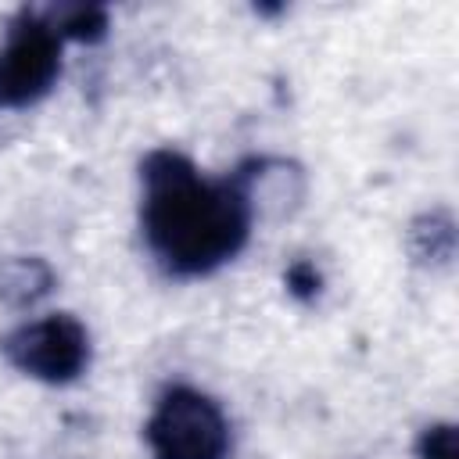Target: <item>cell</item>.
Segmentation results:
<instances>
[{"mask_svg":"<svg viewBox=\"0 0 459 459\" xmlns=\"http://www.w3.org/2000/svg\"><path fill=\"white\" fill-rule=\"evenodd\" d=\"M405 247L420 269H430V273L448 269L455 262V247H459V230H455L452 212L448 208L420 212L405 230Z\"/></svg>","mask_w":459,"mask_h":459,"instance_id":"cell-5","label":"cell"},{"mask_svg":"<svg viewBox=\"0 0 459 459\" xmlns=\"http://www.w3.org/2000/svg\"><path fill=\"white\" fill-rule=\"evenodd\" d=\"M65 39L47 22L43 7H22L0 39V111L36 108L61 75Z\"/></svg>","mask_w":459,"mask_h":459,"instance_id":"cell-3","label":"cell"},{"mask_svg":"<svg viewBox=\"0 0 459 459\" xmlns=\"http://www.w3.org/2000/svg\"><path fill=\"white\" fill-rule=\"evenodd\" d=\"M283 287L298 305H316L323 294V269L312 258H294L283 269Z\"/></svg>","mask_w":459,"mask_h":459,"instance_id":"cell-8","label":"cell"},{"mask_svg":"<svg viewBox=\"0 0 459 459\" xmlns=\"http://www.w3.org/2000/svg\"><path fill=\"white\" fill-rule=\"evenodd\" d=\"M287 7L283 4H255V14H262V18H276V14H283Z\"/></svg>","mask_w":459,"mask_h":459,"instance_id":"cell-10","label":"cell"},{"mask_svg":"<svg viewBox=\"0 0 459 459\" xmlns=\"http://www.w3.org/2000/svg\"><path fill=\"white\" fill-rule=\"evenodd\" d=\"M54 290V269L43 258H11L0 265V301L11 308H32Z\"/></svg>","mask_w":459,"mask_h":459,"instance_id":"cell-6","label":"cell"},{"mask_svg":"<svg viewBox=\"0 0 459 459\" xmlns=\"http://www.w3.org/2000/svg\"><path fill=\"white\" fill-rule=\"evenodd\" d=\"M251 222L255 208L237 172L208 176L172 147L143 154L140 233L165 276H212L244 251Z\"/></svg>","mask_w":459,"mask_h":459,"instance_id":"cell-1","label":"cell"},{"mask_svg":"<svg viewBox=\"0 0 459 459\" xmlns=\"http://www.w3.org/2000/svg\"><path fill=\"white\" fill-rule=\"evenodd\" d=\"M459 437L452 423H430L416 437V459H455Z\"/></svg>","mask_w":459,"mask_h":459,"instance_id":"cell-9","label":"cell"},{"mask_svg":"<svg viewBox=\"0 0 459 459\" xmlns=\"http://www.w3.org/2000/svg\"><path fill=\"white\" fill-rule=\"evenodd\" d=\"M0 355L18 373H25L39 384L61 387V384H72L86 373V366H90V330L75 316L54 312V316L22 323L11 333H4L0 337Z\"/></svg>","mask_w":459,"mask_h":459,"instance_id":"cell-4","label":"cell"},{"mask_svg":"<svg viewBox=\"0 0 459 459\" xmlns=\"http://www.w3.org/2000/svg\"><path fill=\"white\" fill-rule=\"evenodd\" d=\"M143 441L151 459H230L233 445L222 405L190 384H172L158 394Z\"/></svg>","mask_w":459,"mask_h":459,"instance_id":"cell-2","label":"cell"},{"mask_svg":"<svg viewBox=\"0 0 459 459\" xmlns=\"http://www.w3.org/2000/svg\"><path fill=\"white\" fill-rule=\"evenodd\" d=\"M43 14L61 39H75V43H100L111 29L108 7L100 4H57V7H43Z\"/></svg>","mask_w":459,"mask_h":459,"instance_id":"cell-7","label":"cell"}]
</instances>
